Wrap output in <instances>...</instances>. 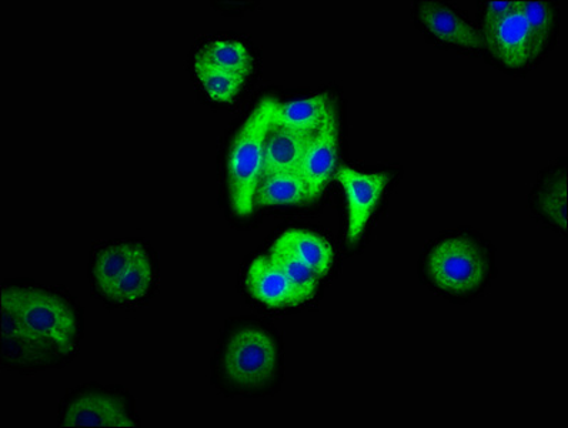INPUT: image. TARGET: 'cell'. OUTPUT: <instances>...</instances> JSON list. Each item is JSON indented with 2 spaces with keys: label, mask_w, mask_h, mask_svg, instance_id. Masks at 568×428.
<instances>
[{
  "label": "cell",
  "mask_w": 568,
  "mask_h": 428,
  "mask_svg": "<svg viewBox=\"0 0 568 428\" xmlns=\"http://www.w3.org/2000/svg\"><path fill=\"white\" fill-rule=\"evenodd\" d=\"M272 247L295 256L321 277L332 271L335 262V252L331 243L305 228H287L274 241Z\"/></svg>",
  "instance_id": "9a60e30c"
},
{
  "label": "cell",
  "mask_w": 568,
  "mask_h": 428,
  "mask_svg": "<svg viewBox=\"0 0 568 428\" xmlns=\"http://www.w3.org/2000/svg\"><path fill=\"white\" fill-rule=\"evenodd\" d=\"M495 273V251L470 228L443 233L428 243L420 257L423 283L453 302H470L481 296Z\"/></svg>",
  "instance_id": "3957f363"
},
{
  "label": "cell",
  "mask_w": 568,
  "mask_h": 428,
  "mask_svg": "<svg viewBox=\"0 0 568 428\" xmlns=\"http://www.w3.org/2000/svg\"><path fill=\"white\" fill-rule=\"evenodd\" d=\"M338 161V119L335 109L331 108L325 122L313 134L301 169L305 177L311 202L317 201L325 191L328 181L337 169Z\"/></svg>",
  "instance_id": "30bf717a"
},
{
  "label": "cell",
  "mask_w": 568,
  "mask_h": 428,
  "mask_svg": "<svg viewBox=\"0 0 568 428\" xmlns=\"http://www.w3.org/2000/svg\"><path fill=\"white\" fill-rule=\"evenodd\" d=\"M480 32L483 54L496 67L511 74L531 71L545 59L520 9Z\"/></svg>",
  "instance_id": "8992f818"
},
{
  "label": "cell",
  "mask_w": 568,
  "mask_h": 428,
  "mask_svg": "<svg viewBox=\"0 0 568 428\" xmlns=\"http://www.w3.org/2000/svg\"><path fill=\"white\" fill-rule=\"evenodd\" d=\"M0 361L19 376L62 370L81 355L84 315L67 288L27 278L0 288Z\"/></svg>",
  "instance_id": "6da1fadb"
},
{
  "label": "cell",
  "mask_w": 568,
  "mask_h": 428,
  "mask_svg": "<svg viewBox=\"0 0 568 428\" xmlns=\"http://www.w3.org/2000/svg\"><path fill=\"white\" fill-rule=\"evenodd\" d=\"M193 69L204 93L219 103L234 101L247 81L244 74L227 71L196 57H194Z\"/></svg>",
  "instance_id": "ffe728a7"
},
{
  "label": "cell",
  "mask_w": 568,
  "mask_h": 428,
  "mask_svg": "<svg viewBox=\"0 0 568 428\" xmlns=\"http://www.w3.org/2000/svg\"><path fill=\"white\" fill-rule=\"evenodd\" d=\"M59 427H116L142 426L136 400L126 387L89 381L72 388L59 402Z\"/></svg>",
  "instance_id": "5b68a950"
},
{
  "label": "cell",
  "mask_w": 568,
  "mask_h": 428,
  "mask_svg": "<svg viewBox=\"0 0 568 428\" xmlns=\"http://www.w3.org/2000/svg\"><path fill=\"white\" fill-rule=\"evenodd\" d=\"M276 102L273 98L261 99L244 119L229 149V201L237 217L252 216L256 208V192L264 169V143L272 128Z\"/></svg>",
  "instance_id": "277c9868"
},
{
  "label": "cell",
  "mask_w": 568,
  "mask_h": 428,
  "mask_svg": "<svg viewBox=\"0 0 568 428\" xmlns=\"http://www.w3.org/2000/svg\"><path fill=\"white\" fill-rule=\"evenodd\" d=\"M142 238H116L99 243L89 258V282L93 295L103 300L126 271L142 246Z\"/></svg>",
  "instance_id": "7c38bea8"
},
{
  "label": "cell",
  "mask_w": 568,
  "mask_h": 428,
  "mask_svg": "<svg viewBox=\"0 0 568 428\" xmlns=\"http://www.w3.org/2000/svg\"><path fill=\"white\" fill-rule=\"evenodd\" d=\"M283 366V342L274 327L256 318H234L219 338L211 380L224 397H271L282 386Z\"/></svg>",
  "instance_id": "7a4b0ae2"
},
{
  "label": "cell",
  "mask_w": 568,
  "mask_h": 428,
  "mask_svg": "<svg viewBox=\"0 0 568 428\" xmlns=\"http://www.w3.org/2000/svg\"><path fill=\"white\" fill-rule=\"evenodd\" d=\"M518 9L535 34L542 57H547L557 42L560 31V8L551 0H518Z\"/></svg>",
  "instance_id": "d6986e66"
},
{
  "label": "cell",
  "mask_w": 568,
  "mask_h": 428,
  "mask_svg": "<svg viewBox=\"0 0 568 428\" xmlns=\"http://www.w3.org/2000/svg\"><path fill=\"white\" fill-rule=\"evenodd\" d=\"M331 108L328 98L323 93L291 99L287 102L277 101L272 123L298 133L315 134L325 122Z\"/></svg>",
  "instance_id": "2e32d148"
},
{
  "label": "cell",
  "mask_w": 568,
  "mask_h": 428,
  "mask_svg": "<svg viewBox=\"0 0 568 428\" xmlns=\"http://www.w3.org/2000/svg\"><path fill=\"white\" fill-rule=\"evenodd\" d=\"M196 58L203 59L219 68L244 74L248 78L253 69V53L242 39L214 37L201 44Z\"/></svg>",
  "instance_id": "ac0fdd59"
},
{
  "label": "cell",
  "mask_w": 568,
  "mask_h": 428,
  "mask_svg": "<svg viewBox=\"0 0 568 428\" xmlns=\"http://www.w3.org/2000/svg\"><path fill=\"white\" fill-rule=\"evenodd\" d=\"M313 134L298 133L272 123L264 143L263 176L272 173L301 172Z\"/></svg>",
  "instance_id": "5bb4252c"
},
{
  "label": "cell",
  "mask_w": 568,
  "mask_h": 428,
  "mask_svg": "<svg viewBox=\"0 0 568 428\" xmlns=\"http://www.w3.org/2000/svg\"><path fill=\"white\" fill-rule=\"evenodd\" d=\"M335 176L347 197V243L356 246L385 196L390 176L386 172H361L352 166L338 167Z\"/></svg>",
  "instance_id": "ba28073f"
},
{
  "label": "cell",
  "mask_w": 568,
  "mask_h": 428,
  "mask_svg": "<svg viewBox=\"0 0 568 428\" xmlns=\"http://www.w3.org/2000/svg\"><path fill=\"white\" fill-rule=\"evenodd\" d=\"M478 31H483L491 24L501 21L508 13L515 11L517 2H481L478 3Z\"/></svg>",
  "instance_id": "7402d4cb"
},
{
  "label": "cell",
  "mask_w": 568,
  "mask_h": 428,
  "mask_svg": "<svg viewBox=\"0 0 568 428\" xmlns=\"http://www.w3.org/2000/svg\"><path fill=\"white\" fill-rule=\"evenodd\" d=\"M159 276L161 271H159L156 252L146 241H143L131 266L114 283L102 303L113 308L141 306L156 293Z\"/></svg>",
  "instance_id": "9c48e42d"
},
{
  "label": "cell",
  "mask_w": 568,
  "mask_h": 428,
  "mask_svg": "<svg viewBox=\"0 0 568 428\" xmlns=\"http://www.w3.org/2000/svg\"><path fill=\"white\" fill-rule=\"evenodd\" d=\"M413 21L437 47L483 54L480 32L470 19L442 0H418L413 4Z\"/></svg>",
  "instance_id": "52a82bcc"
},
{
  "label": "cell",
  "mask_w": 568,
  "mask_h": 428,
  "mask_svg": "<svg viewBox=\"0 0 568 428\" xmlns=\"http://www.w3.org/2000/svg\"><path fill=\"white\" fill-rule=\"evenodd\" d=\"M567 159H561L538 176L530 194V208L538 222L567 236Z\"/></svg>",
  "instance_id": "8fae6325"
},
{
  "label": "cell",
  "mask_w": 568,
  "mask_h": 428,
  "mask_svg": "<svg viewBox=\"0 0 568 428\" xmlns=\"http://www.w3.org/2000/svg\"><path fill=\"white\" fill-rule=\"evenodd\" d=\"M307 202L311 197L301 172L266 174L258 183L256 207L298 206Z\"/></svg>",
  "instance_id": "e0dca14e"
},
{
  "label": "cell",
  "mask_w": 568,
  "mask_h": 428,
  "mask_svg": "<svg viewBox=\"0 0 568 428\" xmlns=\"http://www.w3.org/2000/svg\"><path fill=\"white\" fill-rule=\"evenodd\" d=\"M268 256L282 268L284 275H286L293 288H295L298 298H301L302 305L303 303L311 302L316 296L321 276L313 268L297 261L295 256L288 255L287 252L278 251V248L271 247Z\"/></svg>",
  "instance_id": "44dd1931"
},
{
  "label": "cell",
  "mask_w": 568,
  "mask_h": 428,
  "mask_svg": "<svg viewBox=\"0 0 568 428\" xmlns=\"http://www.w3.org/2000/svg\"><path fill=\"white\" fill-rule=\"evenodd\" d=\"M244 283L252 297L263 306L286 308L302 305L295 288L268 255L253 258L244 275Z\"/></svg>",
  "instance_id": "4fadbf2b"
}]
</instances>
